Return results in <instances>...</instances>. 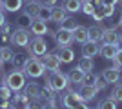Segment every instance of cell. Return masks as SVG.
Returning <instances> with one entry per match:
<instances>
[{"label": "cell", "instance_id": "49", "mask_svg": "<svg viewBox=\"0 0 122 109\" xmlns=\"http://www.w3.org/2000/svg\"><path fill=\"white\" fill-rule=\"evenodd\" d=\"M25 2H29V0H25Z\"/></svg>", "mask_w": 122, "mask_h": 109}, {"label": "cell", "instance_id": "11", "mask_svg": "<svg viewBox=\"0 0 122 109\" xmlns=\"http://www.w3.org/2000/svg\"><path fill=\"white\" fill-rule=\"evenodd\" d=\"M56 57L62 64H71L75 60V51H73L69 46H60L56 49Z\"/></svg>", "mask_w": 122, "mask_h": 109}, {"label": "cell", "instance_id": "36", "mask_svg": "<svg viewBox=\"0 0 122 109\" xmlns=\"http://www.w3.org/2000/svg\"><path fill=\"white\" fill-rule=\"evenodd\" d=\"M9 91H11V89L7 87L5 84H2V85H0V98H7V100H9V96H11Z\"/></svg>", "mask_w": 122, "mask_h": 109}, {"label": "cell", "instance_id": "29", "mask_svg": "<svg viewBox=\"0 0 122 109\" xmlns=\"http://www.w3.org/2000/svg\"><path fill=\"white\" fill-rule=\"evenodd\" d=\"M117 107H118L117 102L113 98H109V96H107V98H102L97 104V109H117Z\"/></svg>", "mask_w": 122, "mask_h": 109}, {"label": "cell", "instance_id": "33", "mask_svg": "<svg viewBox=\"0 0 122 109\" xmlns=\"http://www.w3.org/2000/svg\"><path fill=\"white\" fill-rule=\"evenodd\" d=\"M98 75H95V73H86V76H84V82L80 84V85H95V80H97Z\"/></svg>", "mask_w": 122, "mask_h": 109}, {"label": "cell", "instance_id": "37", "mask_svg": "<svg viewBox=\"0 0 122 109\" xmlns=\"http://www.w3.org/2000/svg\"><path fill=\"white\" fill-rule=\"evenodd\" d=\"M40 109H58L56 107V100H51V102H44L40 105Z\"/></svg>", "mask_w": 122, "mask_h": 109}, {"label": "cell", "instance_id": "2", "mask_svg": "<svg viewBox=\"0 0 122 109\" xmlns=\"http://www.w3.org/2000/svg\"><path fill=\"white\" fill-rule=\"evenodd\" d=\"M2 84H5L7 87L11 89V91H22L24 89V85H25V75L22 73V69H13L11 73H7L5 75V78H4V82Z\"/></svg>", "mask_w": 122, "mask_h": 109}, {"label": "cell", "instance_id": "30", "mask_svg": "<svg viewBox=\"0 0 122 109\" xmlns=\"http://www.w3.org/2000/svg\"><path fill=\"white\" fill-rule=\"evenodd\" d=\"M36 18H38V20H44V22H51V7L40 5V11H38Z\"/></svg>", "mask_w": 122, "mask_h": 109}, {"label": "cell", "instance_id": "12", "mask_svg": "<svg viewBox=\"0 0 122 109\" xmlns=\"http://www.w3.org/2000/svg\"><path fill=\"white\" fill-rule=\"evenodd\" d=\"M98 51H100V42L87 40L86 44H82V57L93 58V57H97V55H98Z\"/></svg>", "mask_w": 122, "mask_h": 109}, {"label": "cell", "instance_id": "43", "mask_svg": "<svg viewBox=\"0 0 122 109\" xmlns=\"http://www.w3.org/2000/svg\"><path fill=\"white\" fill-rule=\"evenodd\" d=\"M5 24V16H4V13H0V27Z\"/></svg>", "mask_w": 122, "mask_h": 109}, {"label": "cell", "instance_id": "6", "mask_svg": "<svg viewBox=\"0 0 122 109\" xmlns=\"http://www.w3.org/2000/svg\"><path fill=\"white\" fill-rule=\"evenodd\" d=\"M42 64H44V67L47 69V71H58L60 69V60H58V57H56V53H46L44 57H40Z\"/></svg>", "mask_w": 122, "mask_h": 109}, {"label": "cell", "instance_id": "22", "mask_svg": "<svg viewBox=\"0 0 122 109\" xmlns=\"http://www.w3.org/2000/svg\"><path fill=\"white\" fill-rule=\"evenodd\" d=\"M84 76H86V73L82 71V69H78V67H73L71 71L67 73L69 84H78V85H80V84L84 82Z\"/></svg>", "mask_w": 122, "mask_h": 109}, {"label": "cell", "instance_id": "40", "mask_svg": "<svg viewBox=\"0 0 122 109\" xmlns=\"http://www.w3.org/2000/svg\"><path fill=\"white\" fill-rule=\"evenodd\" d=\"M38 2H40V5H47V7H53L56 4V0H38Z\"/></svg>", "mask_w": 122, "mask_h": 109}, {"label": "cell", "instance_id": "20", "mask_svg": "<svg viewBox=\"0 0 122 109\" xmlns=\"http://www.w3.org/2000/svg\"><path fill=\"white\" fill-rule=\"evenodd\" d=\"M66 16H67V13L64 11V7H56V5H53L51 7V22H55V24H58L60 26L62 22L66 20Z\"/></svg>", "mask_w": 122, "mask_h": 109}, {"label": "cell", "instance_id": "10", "mask_svg": "<svg viewBox=\"0 0 122 109\" xmlns=\"http://www.w3.org/2000/svg\"><path fill=\"white\" fill-rule=\"evenodd\" d=\"M20 11H22V15H25V16H29V18L35 20L36 15H38V11H40V2H38V0H29L27 4L22 5Z\"/></svg>", "mask_w": 122, "mask_h": 109}, {"label": "cell", "instance_id": "5", "mask_svg": "<svg viewBox=\"0 0 122 109\" xmlns=\"http://www.w3.org/2000/svg\"><path fill=\"white\" fill-rule=\"evenodd\" d=\"M47 80H49L51 87L55 89L56 93H58V91H64V89L69 85V78H67V75H66V73H62L60 69H58V71H53L49 76H47Z\"/></svg>", "mask_w": 122, "mask_h": 109}, {"label": "cell", "instance_id": "39", "mask_svg": "<svg viewBox=\"0 0 122 109\" xmlns=\"http://www.w3.org/2000/svg\"><path fill=\"white\" fill-rule=\"evenodd\" d=\"M71 109H87V102L86 100H80V102H76Z\"/></svg>", "mask_w": 122, "mask_h": 109}, {"label": "cell", "instance_id": "16", "mask_svg": "<svg viewBox=\"0 0 122 109\" xmlns=\"http://www.w3.org/2000/svg\"><path fill=\"white\" fill-rule=\"evenodd\" d=\"M117 51H118V49H117L115 44H102L98 55H100L102 58H106V60H113V57L117 55Z\"/></svg>", "mask_w": 122, "mask_h": 109}, {"label": "cell", "instance_id": "46", "mask_svg": "<svg viewBox=\"0 0 122 109\" xmlns=\"http://www.w3.org/2000/svg\"><path fill=\"white\" fill-rule=\"evenodd\" d=\"M118 24H120V27H122V15H120V18H118Z\"/></svg>", "mask_w": 122, "mask_h": 109}, {"label": "cell", "instance_id": "18", "mask_svg": "<svg viewBox=\"0 0 122 109\" xmlns=\"http://www.w3.org/2000/svg\"><path fill=\"white\" fill-rule=\"evenodd\" d=\"M78 95L82 96V100L89 102V100H93L98 95V89L95 87V85H82V87L78 89Z\"/></svg>", "mask_w": 122, "mask_h": 109}, {"label": "cell", "instance_id": "24", "mask_svg": "<svg viewBox=\"0 0 122 109\" xmlns=\"http://www.w3.org/2000/svg\"><path fill=\"white\" fill-rule=\"evenodd\" d=\"M100 38H102V27L98 24H93V26L87 27V40L100 42Z\"/></svg>", "mask_w": 122, "mask_h": 109}, {"label": "cell", "instance_id": "45", "mask_svg": "<svg viewBox=\"0 0 122 109\" xmlns=\"http://www.w3.org/2000/svg\"><path fill=\"white\" fill-rule=\"evenodd\" d=\"M5 109H16V107H15V105H7Z\"/></svg>", "mask_w": 122, "mask_h": 109}, {"label": "cell", "instance_id": "42", "mask_svg": "<svg viewBox=\"0 0 122 109\" xmlns=\"http://www.w3.org/2000/svg\"><path fill=\"white\" fill-rule=\"evenodd\" d=\"M115 46H117V49H120V51H122V35H118L117 42H115Z\"/></svg>", "mask_w": 122, "mask_h": 109}, {"label": "cell", "instance_id": "26", "mask_svg": "<svg viewBox=\"0 0 122 109\" xmlns=\"http://www.w3.org/2000/svg\"><path fill=\"white\" fill-rule=\"evenodd\" d=\"M78 69H82L84 73H91L93 67H95V62H93V58H87V57H82L80 62H78V66H76Z\"/></svg>", "mask_w": 122, "mask_h": 109}, {"label": "cell", "instance_id": "25", "mask_svg": "<svg viewBox=\"0 0 122 109\" xmlns=\"http://www.w3.org/2000/svg\"><path fill=\"white\" fill-rule=\"evenodd\" d=\"M27 58H29V55H27V51H18V53H13V58H11V64L15 66V67H22L25 62H27Z\"/></svg>", "mask_w": 122, "mask_h": 109}, {"label": "cell", "instance_id": "15", "mask_svg": "<svg viewBox=\"0 0 122 109\" xmlns=\"http://www.w3.org/2000/svg\"><path fill=\"white\" fill-rule=\"evenodd\" d=\"M62 7L66 13L75 15V13L82 11V0H62Z\"/></svg>", "mask_w": 122, "mask_h": 109}, {"label": "cell", "instance_id": "1", "mask_svg": "<svg viewBox=\"0 0 122 109\" xmlns=\"http://www.w3.org/2000/svg\"><path fill=\"white\" fill-rule=\"evenodd\" d=\"M22 73L25 75V78H40L42 75H44V71H46V67H44V64H42V60L38 57H29L27 58V62L22 66Z\"/></svg>", "mask_w": 122, "mask_h": 109}, {"label": "cell", "instance_id": "32", "mask_svg": "<svg viewBox=\"0 0 122 109\" xmlns=\"http://www.w3.org/2000/svg\"><path fill=\"white\" fill-rule=\"evenodd\" d=\"M31 22H33V18H29V16L22 15L20 18H18V22H16V27H22V29H29Z\"/></svg>", "mask_w": 122, "mask_h": 109}, {"label": "cell", "instance_id": "48", "mask_svg": "<svg viewBox=\"0 0 122 109\" xmlns=\"http://www.w3.org/2000/svg\"><path fill=\"white\" fill-rule=\"evenodd\" d=\"M87 109H97V107H87Z\"/></svg>", "mask_w": 122, "mask_h": 109}, {"label": "cell", "instance_id": "50", "mask_svg": "<svg viewBox=\"0 0 122 109\" xmlns=\"http://www.w3.org/2000/svg\"><path fill=\"white\" fill-rule=\"evenodd\" d=\"M24 109H27V107H24Z\"/></svg>", "mask_w": 122, "mask_h": 109}, {"label": "cell", "instance_id": "8", "mask_svg": "<svg viewBox=\"0 0 122 109\" xmlns=\"http://www.w3.org/2000/svg\"><path fill=\"white\" fill-rule=\"evenodd\" d=\"M29 33H31V35H35V36H46V35H49L47 22L35 18V20L31 22V26H29Z\"/></svg>", "mask_w": 122, "mask_h": 109}, {"label": "cell", "instance_id": "28", "mask_svg": "<svg viewBox=\"0 0 122 109\" xmlns=\"http://www.w3.org/2000/svg\"><path fill=\"white\" fill-rule=\"evenodd\" d=\"M109 98H113L115 102H122V82H117L115 84V87L111 89V93H109Z\"/></svg>", "mask_w": 122, "mask_h": 109}, {"label": "cell", "instance_id": "44", "mask_svg": "<svg viewBox=\"0 0 122 109\" xmlns=\"http://www.w3.org/2000/svg\"><path fill=\"white\" fill-rule=\"evenodd\" d=\"M2 69H4V62H2V60H0V71H2Z\"/></svg>", "mask_w": 122, "mask_h": 109}, {"label": "cell", "instance_id": "4", "mask_svg": "<svg viewBox=\"0 0 122 109\" xmlns=\"http://www.w3.org/2000/svg\"><path fill=\"white\" fill-rule=\"evenodd\" d=\"M31 40V33L29 29H22V27H15V31H11L9 35V42L16 47H27Z\"/></svg>", "mask_w": 122, "mask_h": 109}, {"label": "cell", "instance_id": "23", "mask_svg": "<svg viewBox=\"0 0 122 109\" xmlns=\"http://www.w3.org/2000/svg\"><path fill=\"white\" fill-rule=\"evenodd\" d=\"M0 2L4 5V11H9V13L20 11L22 5H24V0H0Z\"/></svg>", "mask_w": 122, "mask_h": 109}, {"label": "cell", "instance_id": "19", "mask_svg": "<svg viewBox=\"0 0 122 109\" xmlns=\"http://www.w3.org/2000/svg\"><path fill=\"white\" fill-rule=\"evenodd\" d=\"M73 42H78V44H86L87 42V27L86 26H78L75 27V31H73Z\"/></svg>", "mask_w": 122, "mask_h": 109}, {"label": "cell", "instance_id": "14", "mask_svg": "<svg viewBox=\"0 0 122 109\" xmlns=\"http://www.w3.org/2000/svg\"><path fill=\"white\" fill-rule=\"evenodd\" d=\"M118 38V33L117 29L113 27H102V38H100V44H115Z\"/></svg>", "mask_w": 122, "mask_h": 109}, {"label": "cell", "instance_id": "27", "mask_svg": "<svg viewBox=\"0 0 122 109\" xmlns=\"http://www.w3.org/2000/svg\"><path fill=\"white\" fill-rule=\"evenodd\" d=\"M13 49H11L9 46H2L0 47V60H2V62H11V58H13Z\"/></svg>", "mask_w": 122, "mask_h": 109}, {"label": "cell", "instance_id": "34", "mask_svg": "<svg viewBox=\"0 0 122 109\" xmlns=\"http://www.w3.org/2000/svg\"><path fill=\"white\" fill-rule=\"evenodd\" d=\"M113 67H117V69L122 71V51H120V49H118L117 55L113 57Z\"/></svg>", "mask_w": 122, "mask_h": 109}, {"label": "cell", "instance_id": "17", "mask_svg": "<svg viewBox=\"0 0 122 109\" xmlns=\"http://www.w3.org/2000/svg\"><path fill=\"white\" fill-rule=\"evenodd\" d=\"M40 98L44 100V102L56 100V91L51 87V84H49V80H47V76H46V85H44V87H42V91H40Z\"/></svg>", "mask_w": 122, "mask_h": 109}, {"label": "cell", "instance_id": "21", "mask_svg": "<svg viewBox=\"0 0 122 109\" xmlns=\"http://www.w3.org/2000/svg\"><path fill=\"white\" fill-rule=\"evenodd\" d=\"M29 98H40V91H42V87L38 85L36 82H29V84H25L24 85V89H22Z\"/></svg>", "mask_w": 122, "mask_h": 109}, {"label": "cell", "instance_id": "35", "mask_svg": "<svg viewBox=\"0 0 122 109\" xmlns=\"http://www.w3.org/2000/svg\"><path fill=\"white\" fill-rule=\"evenodd\" d=\"M95 87H97L98 91H104V89L107 87V82L102 78V75H98V76H97V80H95Z\"/></svg>", "mask_w": 122, "mask_h": 109}, {"label": "cell", "instance_id": "47", "mask_svg": "<svg viewBox=\"0 0 122 109\" xmlns=\"http://www.w3.org/2000/svg\"><path fill=\"white\" fill-rule=\"evenodd\" d=\"M2 11H4V5H2V2H0V13H2Z\"/></svg>", "mask_w": 122, "mask_h": 109}, {"label": "cell", "instance_id": "7", "mask_svg": "<svg viewBox=\"0 0 122 109\" xmlns=\"http://www.w3.org/2000/svg\"><path fill=\"white\" fill-rule=\"evenodd\" d=\"M53 38H55L56 46H71V42H73V31H67V29L58 27V29L55 31V35H53Z\"/></svg>", "mask_w": 122, "mask_h": 109}, {"label": "cell", "instance_id": "38", "mask_svg": "<svg viewBox=\"0 0 122 109\" xmlns=\"http://www.w3.org/2000/svg\"><path fill=\"white\" fill-rule=\"evenodd\" d=\"M0 35H11V24H7V22H5L4 26L0 27Z\"/></svg>", "mask_w": 122, "mask_h": 109}, {"label": "cell", "instance_id": "3", "mask_svg": "<svg viewBox=\"0 0 122 109\" xmlns=\"http://www.w3.org/2000/svg\"><path fill=\"white\" fill-rule=\"evenodd\" d=\"M27 55L29 57H44L47 53V44L46 40H44V36H33L29 40V44H27Z\"/></svg>", "mask_w": 122, "mask_h": 109}, {"label": "cell", "instance_id": "13", "mask_svg": "<svg viewBox=\"0 0 122 109\" xmlns=\"http://www.w3.org/2000/svg\"><path fill=\"white\" fill-rule=\"evenodd\" d=\"M100 75H102V78H104L107 84H113V85H115L117 82H120V76H122L120 69H117V67H106Z\"/></svg>", "mask_w": 122, "mask_h": 109}, {"label": "cell", "instance_id": "9", "mask_svg": "<svg viewBox=\"0 0 122 109\" xmlns=\"http://www.w3.org/2000/svg\"><path fill=\"white\" fill-rule=\"evenodd\" d=\"M62 105H64V107L66 109H71L73 105L76 104V102H80L82 100V96L80 95H78V91H73V89H67L66 93L62 95Z\"/></svg>", "mask_w": 122, "mask_h": 109}, {"label": "cell", "instance_id": "41", "mask_svg": "<svg viewBox=\"0 0 122 109\" xmlns=\"http://www.w3.org/2000/svg\"><path fill=\"white\" fill-rule=\"evenodd\" d=\"M102 4L104 5H118L120 0H102Z\"/></svg>", "mask_w": 122, "mask_h": 109}, {"label": "cell", "instance_id": "31", "mask_svg": "<svg viewBox=\"0 0 122 109\" xmlns=\"http://www.w3.org/2000/svg\"><path fill=\"white\" fill-rule=\"evenodd\" d=\"M78 26V22L75 20V18H69V16H66V20L60 24L62 29H67V31H75V27Z\"/></svg>", "mask_w": 122, "mask_h": 109}]
</instances>
